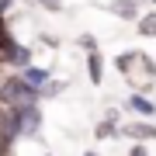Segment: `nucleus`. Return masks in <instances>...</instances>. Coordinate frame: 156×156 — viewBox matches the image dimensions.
<instances>
[{"mask_svg":"<svg viewBox=\"0 0 156 156\" xmlns=\"http://www.w3.org/2000/svg\"><path fill=\"white\" fill-rule=\"evenodd\" d=\"M115 69L122 73V80L128 83L132 94H149L156 90V59L142 49H125L115 56Z\"/></svg>","mask_w":156,"mask_h":156,"instance_id":"1","label":"nucleus"},{"mask_svg":"<svg viewBox=\"0 0 156 156\" xmlns=\"http://www.w3.org/2000/svg\"><path fill=\"white\" fill-rule=\"evenodd\" d=\"M122 139L132 142H156V122H146V118H132V122H122Z\"/></svg>","mask_w":156,"mask_h":156,"instance_id":"2","label":"nucleus"},{"mask_svg":"<svg viewBox=\"0 0 156 156\" xmlns=\"http://www.w3.org/2000/svg\"><path fill=\"white\" fill-rule=\"evenodd\" d=\"M83 73H87V83L90 87H101L104 83V73H108V59H104V52H87L83 56Z\"/></svg>","mask_w":156,"mask_h":156,"instance_id":"3","label":"nucleus"},{"mask_svg":"<svg viewBox=\"0 0 156 156\" xmlns=\"http://www.w3.org/2000/svg\"><path fill=\"white\" fill-rule=\"evenodd\" d=\"M125 111H132L135 118L153 122V118H156V101H153L149 94H128V97H125Z\"/></svg>","mask_w":156,"mask_h":156,"instance_id":"4","label":"nucleus"},{"mask_svg":"<svg viewBox=\"0 0 156 156\" xmlns=\"http://www.w3.org/2000/svg\"><path fill=\"white\" fill-rule=\"evenodd\" d=\"M104 7H108L115 17H122V21H132V24L139 21V14H142V11H139L142 4H135V0H108Z\"/></svg>","mask_w":156,"mask_h":156,"instance_id":"5","label":"nucleus"},{"mask_svg":"<svg viewBox=\"0 0 156 156\" xmlns=\"http://www.w3.org/2000/svg\"><path fill=\"white\" fill-rule=\"evenodd\" d=\"M28 66H35V49L21 42V45L14 49V56L7 59V69H11V73H24Z\"/></svg>","mask_w":156,"mask_h":156,"instance_id":"6","label":"nucleus"},{"mask_svg":"<svg viewBox=\"0 0 156 156\" xmlns=\"http://www.w3.org/2000/svg\"><path fill=\"white\" fill-rule=\"evenodd\" d=\"M21 80H24L28 87H38V90H42V87L52 80V66H38V62H35V66H28V69L21 73Z\"/></svg>","mask_w":156,"mask_h":156,"instance_id":"7","label":"nucleus"},{"mask_svg":"<svg viewBox=\"0 0 156 156\" xmlns=\"http://www.w3.org/2000/svg\"><path fill=\"white\" fill-rule=\"evenodd\" d=\"M94 139H97V142H115V139H122V125L111 122V118H101V122L94 125Z\"/></svg>","mask_w":156,"mask_h":156,"instance_id":"8","label":"nucleus"},{"mask_svg":"<svg viewBox=\"0 0 156 156\" xmlns=\"http://www.w3.org/2000/svg\"><path fill=\"white\" fill-rule=\"evenodd\" d=\"M135 35L139 38H156V7L139 14V21H135Z\"/></svg>","mask_w":156,"mask_h":156,"instance_id":"9","label":"nucleus"},{"mask_svg":"<svg viewBox=\"0 0 156 156\" xmlns=\"http://www.w3.org/2000/svg\"><path fill=\"white\" fill-rule=\"evenodd\" d=\"M14 156H52V153L42 139H21L14 146Z\"/></svg>","mask_w":156,"mask_h":156,"instance_id":"10","label":"nucleus"},{"mask_svg":"<svg viewBox=\"0 0 156 156\" xmlns=\"http://www.w3.org/2000/svg\"><path fill=\"white\" fill-rule=\"evenodd\" d=\"M66 87H69V80H62V76H52L49 83L42 87V101H52V97H59V94H66Z\"/></svg>","mask_w":156,"mask_h":156,"instance_id":"11","label":"nucleus"},{"mask_svg":"<svg viewBox=\"0 0 156 156\" xmlns=\"http://www.w3.org/2000/svg\"><path fill=\"white\" fill-rule=\"evenodd\" d=\"M76 49L83 52V56H87V52H97V38H94V35H90V31L76 35Z\"/></svg>","mask_w":156,"mask_h":156,"instance_id":"12","label":"nucleus"},{"mask_svg":"<svg viewBox=\"0 0 156 156\" xmlns=\"http://www.w3.org/2000/svg\"><path fill=\"white\" fill-rule=\"evenodd\" d=\"M35 7H42L45 14H62L66 11V4H62V0H31Z\"/></svg>","mask_w":156,"mask_h":156,"instance_id":"13","label":"nucleus"},{"mask_svg":"<svg viewBox=\"0 0 156 156\" xmlns=\"http://www.w3.org/2000/svg\"><path fill=\"white\" fill-rule=\"evenodd\" d=\"M38 42L45 45V49H59V38H56V35H49V31H38Z\"/></svg>","mask_w":156,"mask_h":156,"instance_id":"14","label":"nucleus"},{"mask_svg":"<svg viewBox=\"0 0 156 156\" xmlns=\"http://www.w3.org/2000/svg\"><path fill=\"white\" fill-rule=\"evenodd\" d=\"M125 156H149V146H146V142H132Z\"/></svg>","mask_w":156,"mask_h":156,"instance_id":"15","label":"nucleus"},{"mask_svg":"<svg viewBox=\"0 0 156 156\" xmlns=\"http://www.w3.org/2000/svg\"><path fill=\"white\" fill-rule=\"evenodd\" d=\"M14 7H17V0H0V14L4 17H14Z\"/></svg>","mask_w":156,"mask_h":156,"instance_id":"16","label":"nucleus"},{"mask_svg":"<svg viewBox=\"0 0 156 156\" xmlns=\"http://www.w3.org/2000/svg\"><path fill=\"white\" fill-rule=\"evenodd\" d=\"M104 118H111V122H118V125H122V111H118V108H108V111H104Z\"/></svg>","mask_w":156,"mask_h":156,"instance_id":"17","label":"nucleus"},{"mask_svg":"<svg viewBox=\"0 0 156 156\" xmlns=\"http://www.w3.org/2000/svg\"><path fill=\"white\" fill-rule=\"evenodd\" d=\"M83 156H101V153L97 149H83Z\"/></svg>","mask_w":156,"mask_h":156,"instance_id":"18","label":"nucleus"},{"mask_svg":"<svg viewBox=\"0 0 156 156\" xmlns=\"http://www.w3.org/2000/svg\"><path fill=\"white\" fill-rule=\"evenodd\" d=\"M135 4H149V0H135Z\"/></svg>","mask_w":156,"mask_h":156,"instance_id":"19","label":"nucleus"},{"mask_svg":"<svg viewBox=\"0 0 156 156\" xmlns=\"http://www.w3.org/2000/svg\"><path fill=\"white\" fill-rule=\"evenodd\" d=\"M149 4H153V7H156V0H149Z\"/></svg>","mask_w":156,"mask_h":156,"instance_id":"20","label":"nucleus"}]
</instances>
